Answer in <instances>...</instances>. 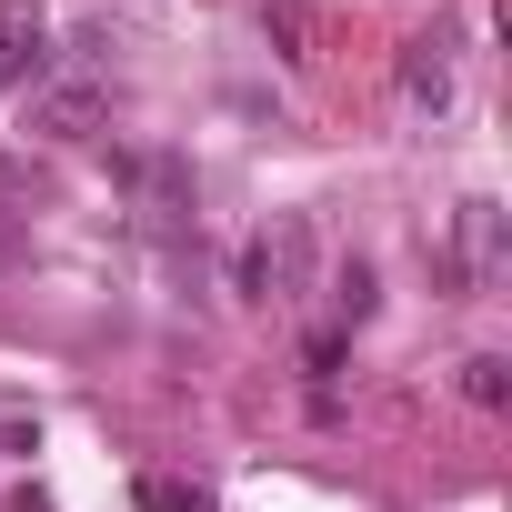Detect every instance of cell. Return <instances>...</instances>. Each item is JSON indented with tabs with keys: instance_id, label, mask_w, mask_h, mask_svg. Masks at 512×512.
<instances>
[{
	"instance_id": "cell-1",
	"label": "cell",
	"mask_w": 512,
	"mask_h": 512,
	"mask_svg": "<svg viewBox=\"0 0 512 512\" xmlns=\"http://www.w3.org/2000/svg\"><path fill=\"white\" fill-rule=\"evenodd\" d=\"M312 272H322V231H312V211H272L262 231L241 241V302H272V312H292L302 292H312Z\"/></svg>"
},
{
	"instance_id": "cell-2",
	"label": "cell",
	"mask_w": 512,
	"mask_h": 512,
	"mask_svg": "<svg viewBox=\"0 0 512 512\" xmlns=\"http://www.w3.org/2000/svg\"><path fill=\"white\" fill-rule=\"evenodd\" d=\"M502 201L492 191H472L462 211H452V231L432 241V282H442V302H482L492 282H502Z\"/></svg>"
},
{
	"instance_id": "cell-3",
	"label": "cell",
	"mask_w": 512,
	"mask_h": 512,
	"mask_svg": "<svg viewBox=\"0 0 512 512\" xmlns=\"http://www.w3.org/2000/svg\"><path fill=\"white\" fill-rule=\"evenodd\" d=\"M51 81V11L41 0H0V101Z\"/></svg>"
},
{
	"instance_id": "cell-4",
	"label": "cell",
	"mask_w": 512,
	"mask_h": 512,
	"mask_svg": "<svg viewBox=\"0 0 512 512\" xmlns=\"http://www.w3.org/2000/svg\"><path fill=\"white\" fill-rule=\"evenodd\" d=\"M101 121H111V91H101L91 71H61V81L31 91V131H41V141H91Z\"/></svg>"
},
{
	"instance_id": "cell-5",
	"label": "cell",
	"mask_w": 512,
	"mask_h": 512,
	"mask_svg": "<svg viewBox=\"0 0 512 512\" xmlns=\"http://www.w3.org/2000/svg\"><path fill=\"white\" fill-rule=\"evenodd\" d=\"M402 101H412V111H442V101H452V31H422V41L402 51Z\"/></svg>"
},
{
	"instance_id": "cell-6",
	"label": "cell",
	"mask_w": 512,
	"mask_h": 512,
	"mask_svg": "<svg viewBox=\"0 0 512 512\" xmlns=\"http://www.w3.org/2000/svg\"><path fill=\"white\" fill-rule=\"evenodd\" d=\"M262 41H272L282 61H312V51H322V21L302 11V0H272V11H262Z\"/></svg>"
},
{
	"instance_id": "cell-7",
	"label": "cell",
	"mask_w": 512,
	"mask_h": 512,
	"mask_svg": "<svg viewBox=\"0 0 512 512\" xmlns=\"http://www.w3.org/2000/svg\"><path fill=\"white\" fill-rule=\"evenodd\" d=\"M462 402H472V412H502V402H512V362H502V352H472V362H462Z\"/></svg>"
},
{
	"instance_id": "cell-8",
	"label": "cell",
	"mask_w": 512,
	"mask_h": 512,
	"mask_svg": "<svg viewBox=\"0 0 512 512\" xmlns=\"http://www.w3.org/2000/svg\"><path fill=\"white\" fill-rule=\"evenodd\" d=\"M332 302H342V332H352V322H372V302H382L372 262H342V272H332Z\"/></svg>"
},
{
	"instance_id": "cell-9",
	"label": "cell",
	"mask_w": 512,
	"mask_h": 512,
	"mask_svg": "<svg viewBox=\"0 0 512 512\" xmlns=\"http://www.w3.org/2000/svg\"><path fill=\"white\" fill-rule=\"evenodd\" d=\"M141 512H211V482H141Z\"/></svg>"
},
{
	"instance_id": "cell-10",
	"label": "cell",
	"mask_w": 512,
	"mask_h": 512,
	"mask_svg": "<svg viewBox=\"0 0 512 512\" xmlns=\"http://www.w3.org/2000/svg\"><path fill=\"white\" fill-rule=\"evenodd\" d=\"M342 352H352V332H312V342H302V362H312V372H322V382H332V372H342Z\"/></svg>"
},
{
	"instance_id": "cell-11",
	"label": "cell",
	"mask_w": 512,
	"mask_h": 512,
	"mask_svg": "<svg viewBox=\"0 0 512 512\" xmlns=\"http://www.w3.org/2000/svg\"><path fill=\"white\" fill-rule=\"evenodd\" d=\"M0 201H41V181H31V161H11V151H0Z\"/></svg>"
},
{
	"instance_id": "cell-12",
	"label": "cell",
	"mask_w": 512,
	"mask_h": 512,
	"mask_svg": "<svg viewBox=\"0 0 512 512\" xmlns=\"http://www.w3.org/2000/svg\"><path fill=\"white\" fill-rule=\"evenodd\" d=\"M21 262H31V241H21V221H11V211H0V272H21Z\"/></svg>"
},
{
	"instance_id": "cell-13",
	"label": "cell",
	"mask_w": 512,
	"mask_h": 512,
	"mask_svg": "<svg viewBox=\"0 0 512 512\" xmlns=\"http://www.w3.org/2000/svg\"><path fill=\"white\" fill-rule=\"evenodd\" d=\"M11 512H51V482H21V492H11Z\"/></svg>"
}]
</instances>
